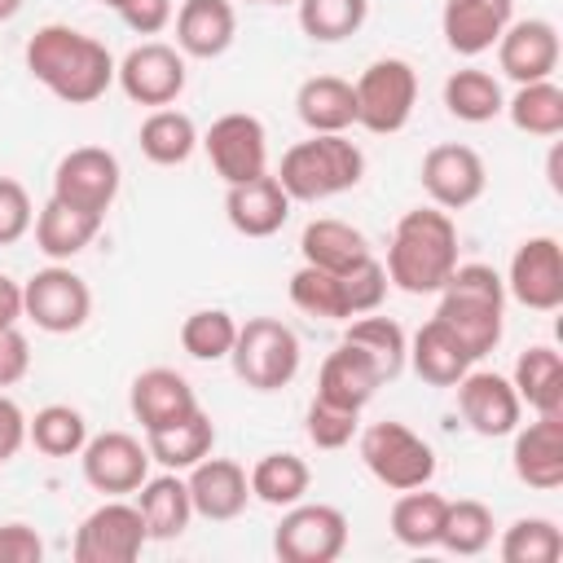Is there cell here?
Listing matches in <instances>:
<instances>
[{"label":"cell","instance_id":"cell-1","mask_svg":"<svg viewBox=\"0 0 563 563\" xmlns=\"http://www.w3.org/2000/svg\"><path fill=\"white\" fill-rule=\"evenodd\" d=\"M114 57L110 48L88 35L75 31L66 22H48L26 40V70L35 84H44L57 101L66 106H92L106 97V88L114 84Z\"/></svg>","mask_w":563,"mask_h":563},{"label":"cell","instance_id":"cell-2","mask_svg":"<svg viewBox=\"0 0 563 563\" xmlns=\"http://www.w3.org/2000/svg\"><path fill=\"white\" fill-rule=\"evenodd\" d=\"M387 282L405 295H435L457 268V224L440 207H413L396 220L387 246Z\"/></svg>","mask_w":563,"mask_h":563},{"label":"cell","instance_id":"cell-3","mask_svg":"<svg viewBox=\"0 0 563 563\" xmlns=\"http://www.w3.org/2000/svg\"><path fill=\"white\" fill-rule=\"evenodd\" d=\"M273 176L290 194V202H325L361 185L365 154L356 141H347V132H312L282 154Z\"/></svg>","mask_w":563,"mask_h":563},{"label":"cell","instance_id":"cell-4","mask_svg":"<svg viewBox=\"0 0 563 563\" xmlns=\"http://www.w3.org/2000/svg\"><path fill=\"white\" fill-rule=\"evenodd\" d=\"M435 317L471 347V356H488L506 330V282L488 264H457L449 282L435 290Z\"/></svg>","mask_w":563,"mask_h":563},{"label":"cell","instance_id":"cell-5","mask_svg":"<svg viewBox=\"0 0 563 563\" xmlns=\"http://www.w3.org/2000/svg\"><path fill=\"white\" fill-rule=\"evenodd\" d=\"M229 361H233V374L251 391H282L295 383L303 347H299V334L282 317H246L238 325Z\"/></svg>","mask_w":563,"mask_h":563},{"label":"cell","instance_id":"cell-6","mask_svg":"<svg viewBox=\"0 0 563 563\" xmlns=\"http://www.w3.org/2000/svg\"><path fill=\"white\" fill-rule=\"evenodd\" d=\"M361 462L391 493L422 488L435 475V449L418 431H409L405 422H396V418L369 422L361 431Z\"/></svg>","mask_w":563,"mask_h":563},{"label":"cell","instance_id":"cell-7","mask_svg":"<svg viewBox=\"0 0 563 563\" xmlns=\"http://www.w3.org/2000/svg\"><path fill=\"white\" fill-rule=\"evenodd\" d=\"M352 92H356V123L374 136H391L413 119L418 70L405 57H378L361 70Z\"/></svg>","mask_w":563,"mask_h":563},{"label":"cell","instance_id":"cell-8","mask_svg":"<svg viewBox=\"0 0 563 563\" xmlns=\"http://www.w3.org/2000/svg\"><path fill=\"white\" fill-rule=\"evenodd\" d=\"M347 550V515L330 501H295L273 528V554L282 563H334Z\"/></svg>","mask_w":563,"mask_h":563},{"label":"cell","instance_id":"cell-9","mask_svg":"<svg viewBox=\"0 0 563 563\" xmlns=\"http://www.w3.org/2000/svg\"><path fill=\"white\" fill-rule=\"evenodd\" d=\"M22 317L44 334H75L92 317V290L70 264H48L22 282Z\"/></svg>","mask_w":563,"mask_h":563},{"label":"cell","instance_id":"cell-10","mask_svg":"<svg viewBox=\"0 0 563 563\" xmlns=\"http://www.w3.org/2000/svg\"><path fill=\"white\" fill-rule=\"evenodd\" d=\"M198 145L207 150V163L224 185H242V180H255L268 172V132L246 110H229V114L211 119V128L198 136Z\"/></svg>","mask_w":563,"mask_h":563},{"label":"cell","instance_id":"cell-11","mask_svg":"<svg viewBox=\"0 0 563 563\" xmlns=\"http://www.w3.org/2000/svg\"><path fill=\"white\" fill-rule=\"evenodd\" d=\"M150 532H145V519L136 510V501H101L97 510L84 515V523L75 528V563H132L141 559Z\"/></svg>","mask_w":563,"mask_h":563},{"label":"cell","instance_id":"cell-12","mask_svg":"<svg viewBox=\"0 0 563 563\" xmlns=\"http://www.w3.org/2000/svg\"><path fill=\"white\" fill-rule=\"evenodd\" d=\"M185 79H189L185 53L163 40H145V44L128 48L123 62L114 66V84L123 88V97L136 106H150V110L172 106L185 92Z\"/></svg>","mask_w":563,"mask_h":563},{"label":"cell","instance_id":"cell-13","mask_svg":"<svg viewBox=\"0 0 563 563\" xmlns=\"http://www.w3.org/2000/svg\"><path fill=\"white\" fill-rule=\"evenodd\" d=\"M119 185H123V172L106 145H75L53 167V198L79 211H92V216H106L114 207Z\"/></svg>","mask_w":563,"mask_h":563},{"label":"cell","instance_id":"cell-14","mask_svg":"<svg viewBox=\"0 0 563 563\" xmlns=\"http://www.w3.org/2000/svg\"><path fill=\"white\" fill-rule=\"evenodd\" d=\"M506 295L532 312H554L563 308V246L550 233L523 238L510 255L506 268Z\"/></svg>","mask_w":563,"mask_h":563},{"label":"cell","instance_id":"cell-15","mask_svg":"<svg viewBox=\"0 0 563 563\" xmlns=\"http://www.w3.org/2000/svg\"><path fill=\"white\" fill-rule=\"evenodd\" d=\"M418 180L431 198V207L440 211H462L471 202H479L484 185H488V167L479 158V150L462 145V141H444V145H431L422 154V167H418Z\"/></svg>","mask_w":563,"mask_h":563},{"label":"cell","instance_id":"cell-16","mask_svg":"<svg viewBox=\"0 0 563 563\" xmlns=\"http://www.w3.org/2000/svg\"><path fill=\"white\" fill-rule=\"evenodd\" d=\"M79 471H84V484L101 497H123V493H136L150 475V449L128 435V431H101V435H88V444L79 449Z\"/></svg>","mask_w":563,"mask_h":563},{"label":"cell","instance_id":"cell-17","mask_svg":"<svg viewBox=\"0 0 563 563\" xmlns=\"http://www.w3.org/2000/svg\"><path fill=\"white\" fill-rule=\"evenodd\" d=\"M453 391H457V413H462V422H466L475 435H484V440L510 435V431L519 427V418H523V400H519L515 383H510L506 374H497V369H475V365H471V369L453 383Z\"/></svg>","mask_w":563,"mask_h":563},{"label":"cell","instance_id":"cell-18","mask_svg":"<svg viewBox=\"0 0 563 563\" xmlns=\"http://www.w3.org/2000/svg\"><path fill=\"white\" fill-rule=\"evenodd\" d=\"M497 48V66L506 79L515 84H537V79H554L559 70V26L550 18H519L501 31Z\"/></svg>","mask_w":563,"mask_h":563},{"label":"cell","instance_id":"cell-19","mask_svg":"<svg viewBox=\"0 0 563 563\" xmlns=\"http://www.w3.org/2000/svg\"><path fill=\"white\" fill-rule=\"evenodd\" d=\"M510 435V466L519 484H528L532 493H554L563 484V413H537L528 427L519 422Z\"/></svg>","mask_w":563,"mask_h":563},{"label":"cell","instance_id":"cell-20","mask_svg":"<svg viewBox=\"0 0 563 563\" xmlns=\"http://www.w3.org/2000/svg\"><path fill=\"white\" fill-rule=\"evenodd\" d=\"M189 484V501H194V515L211 519V523H229L246 510L251 501V479H246V466L233 462V457H202L198 466H189L185 475Z\"/></svg>","mask_w":563,"mask_h":563},{"label":"cell","instance_id":"cell-21","mask_svg":"<svg viewBox=\"0 0 563 563\" xmlns=\"http://www.w3.org/2000/svg\"><path fill=\"white\" fill-rule=\"evenodd\" d=\"M128 409L141 422V431H158V427H172V422L189 418L198 409V396H194L185 374H176L167 365H150V369H141L132 378Z\"/></svg>","mask_w":563,"mask_h":563},{"label":"cell","instance_id":"cell-22","mask_svg":"<svg viewBox=\"0 0 563 563\" xmlns=\"http://www.w3.org/2000/svg\"><path fill=\"white\" fill-rule=\"evenodd\" d=\"M510 22H515V0H444V9H440L444 44L457 57L488 53Z\"/></svg>","mask_w":563,"mask_h":563},{"label":"cell","instance_id":"cell-23","mask_svg":"<svg viewBox=\"0 0 563 563\" xmlns=\"http://www.w3.org/2000/svg\"><path fill=\"white\" fill-rule=\"evenodd\" d=\"M290 207H295V202H290V194L277 185L273 172L224 189V216H229V224H233L242 238H273V233L290 220Z\"/></svg>","mask_w":563,"mask_h":563},{"label":"cell","instance_id":"cell-24","mask_svg":"<svg viewBox=\"0 0 563 563\" xmlns=\"http://www.w3.org/2000/svg\"><path fill=\"white\" fill-rule=\"evenodd\" d=\"M238 35V9L233 0H180L176 9V48L185 57L211 62L229 53Z\"/></svg>","mask_w":563,"mask_h":563},{"label":"cell","instance_id":"cell-25","mask_svg":"<svg viewBox=\"0 0 563 563\" xmlns=\"http://www.w3.org/2000/svg\"><path fill=\"white\" fill-rule=\"evenodd\" d=\"M378 387H383L378 365H374L361 347H352V343H339V347L321 361V369H317V396L330 400V405L356 409V413L374 400Z\"/></svg>","mask_w":563,"mask_h":563},{"label":"cell","instance_id":"cell-26","mask_svg":"<svg viewBox=\"0 0 563 563\" xmlns=\"http://www.w3.org/2000/svg\"><path fill=\"white\" fill-rule=\"evenodd\" d=\"M405 361H409L413 374H418L422 383H431V387H453V383L475 365L471 347H466L440 317H431V321L418 325V334L409 339V356H405Z\"/></svg>","mask_w":563,"mask_h":563},{"label":"cell","instance_id":"cell-27","mask_svg":"<svg viewBox=\"0 0 563 563\" xmlns=\"http://www.w3.org/2000/svg\"><path fill=\"white\" fill-rule=\"evenodd\" d=\"M101 220L106 216H92V211H79V207H70V202H62V198H48L44 207H40V216H35V246L53 260V264H66V260H75L79 251H88L92 246V238L101 233Z\"/></svg>","mask_w":563,"mask_h":563},{"label":"cell","instance_id":"cell-28","mask_svg":"<svg viewBox=\"0 0 563 563\" xmlns=\"http://www.w3.org/2000/svg\"><path fill=\"white\" fill-rule=\"evenodd\" d=\"M136 510L145 519L150 541H176L189 519H194V501H189V484L180 479V471H163V475H145V484L136 488Z\"/></svg>","mask_w":563,"mask_h":563},{"label":"cell","instance_id":"cell-29","mask_svg":"<svg viewBox=\"0 0 563 563\" xmlns=\"http://www.w3.org/2000/svg\"><path fill=\"white\" fill-rule=\"evenodd\" d=\"M295 114L308 132H347L356 128V92L339 75H312L295 92Z\"/></svg>","mask_w":563,"mask_h":563},{"label":"cell","instance_id":"cell-30","mask_svg":"<svg viewBox=\"0 0 563 563\" xmlns=\"http://www.w3.org/2000/svg\"><path fill=\"white\" fill-rule=\"evenodd\" d=\"M299 255L303 264L312 268H325V273H347L352 264H361L369 251L365 233L347 220H334V216H321V220H308L303 233H299Z\"/></svg>","mask_w":563,"mask_h":563},{"label":"cell","instance_id":"cell-31","mask_svg":"<svg viewBox=\"0 0 563 563\" xmlns=\"http://www.w3.org/2000/svg\"><path fill=\"white\" fill-rule=\"evenodd\" d=\"M145 449H150V462H158L163 471H189L216 449V422L198 405L189 418L158 427V431H145Z\"/></svg>","mask_w":563,"mask_h":563},{"label":"cell","instance_id":"cell-32","mask_svg":"<svg viewBox=\"0 0 563 563\" xmlns=\"http://www.w3.org/2000/svg\"><path fill=\"white\" fill-rule=\"evenodd\" d=\"M519 400L532 413H563V361L550 343H532L515 356V374H510Z\"/></svg>","mask_w":563,"mask_h":563},{"label":"cell","instance_id":"cell-33","mask_svg":"<svg viewBox=\"0 0 563 563\" xmlns=\"http://www.w3.org/2000/svg\"><path fill=\"white\" fill-rule=\"evenodd\" d=\"M136 141H141V154H145L154 167H180V163H189V154L198 150V128H194V119H189L185 110L163 106V110H150V114L141 119Z\"/></svg>","mask_w":563,"mask_h":563},{"label":"cell","instance_id":"cell-34","mask_svg":"<svg viewBox=\"0 0 563 563\" xmlns=\"http://www.w3.org/2000/svg\"><path fill=\"white\" fill-rule=\"evenodd\" d=\"M444 110L462 123H493L506 110V92L493 70L462 66L444 79Z\"/></svg>","mask_w":563,"mask_h":563},{"label":"cell","instance_id":"cell-35","mask_svg":"<svg viewBox=\"0 0 563 563\" xmlns=\"http://www.w3.org/2000/svg\"><path fill=\"white\" fill-rule=\"evenodd\" d=\"M251 497L273 506V510H286L295 501L308 497V484H312V471L299 453H264L255 466H251Z\"/></svg>","mask_w":563,"mask_h":563},{"label":"cell","instance_id":"cell-36","mask_svg":"<svg viewBox=\"0 0 563 563\" xmlns=\"http://www.w3.org/2000/svg\"><path fill=\"white\" fill-rule=\"evenodd\" d=\"M444 506H449V497L427 493V484L422 488H405L396 497V506H391V537L405 550H431V545H440Z\"/></svg>","mask_w":563,"mask_h":563},{"label":"cell","instance_id":"cell-37","mask_svg":"<svg viewBox=\"0 0 563 563\" xmlns=\"http://www.w3.org/2000/svg\"><path fill=\"white\" fill-rule=\"evenodd\" d=\"M343 343L361 347V352L378 365L383 383H391V378L405 369V356H409V339H405L400 321H391V317H374V312H361L356 321H347Z\"/></svg>","mask_w":563,"mask_h":563},{"label":"cell","instance_id":"cell-38","mask_svg":"<svg viewBox=\"0 0 563 563\" xmlns=\"http://www.w3.org/2000/svg\"><path fill=\"white\" fill-rule=\"evenodd\" d=\"M501 114H510V123L523 136H559L563 132V88L554 79L519 84Z\"/></svg>","mask_w":563,"mask_h":563},{"label":"cell","instance_id":"cell-39","mask_svg":"<svg viewBox=\"0 0 563 563\" xmlns=\"http://www.w3.org/2000/svg\"><path fill=\"white\" fill-rule=\"evenodd\" d=\"M26 440L44 457H79V449L88 444V422L75 405H44L35 409V418H26Z\"/></svg>","mask_w":563,"mask_h":563},{"label":"cell","instance_id":"cell-40","mask_svg":"<svg viewBox=\"0 0 563 563\" xmlns=\"http://www.w3.org/2000/svg\"><path fill=\"white\" fill-rule=\"evenodd\" d=\"M493 510L475 497H457L444 506V528H440V545L457 559H475L493 545Z\"/></svg>","mask_w":563,"mask_h":563},{"label":"cell","instance_id":"cell-41","mask_svg":"<svg viewBox=\"0 0 563 563\" xmlns=\"http://www.w3.org/2000/svg\"><path fill=\"white\" fill-rule=\"evenodd\" d=\"M295 9H299V31L317 44L352 40L369 18V0H295Z\"/></svg>","mask_w":563,"mask_h":563},{"label":"cell","instance_id":"cell-42","mask_svg":"<svg viewBox=\"0 0 563 563\" xmlns=\"http://www.w3.org/2000/svg\"><path fill=\"white\" fill-rule=\"evenodd\" d=\"M290 303L303 317H317V321H352L339 273H325V268H312V264H299L290 273Z\"/></svg>","mask_w":563,"mask_h":563},{"label":"cell","instance_id":"cell-43","mask_svg":"<svg viewBox=\"0 0 563 563\" xmlns=\"http://www.w3.org/2000/svg\"><path fill=\"white\" fill-rule=\"evenodd\" d=\"M501 563H559L563 554V532L554 519L545 515H523L515 519L506 532H501V545H497Z\"/></svg>","mask_w":563,"mask_h":563},{"label":"cell","instance_id":"cell-44","mask_svg":"<svg viewBox=\"0 0 563 563\" xmlns=\"http://www.w3.org/2000/svg\"><path fill=\"white\" fill-rule=\"evenodd\" d=\"M238 339V321L224 308H198L180 321V347L194 361H224L233 352Z\"/></svg>","mask_w":563,"mask_h":563},{"label":"cell","instance_id":"cell-45","mask_svg":"<svg viewBox=\"0 0 563 563\" xmlns=\"http://www.w3.org/2000/svg\"><path fill=\"white\" fill-rule=\"evenodd\" d=\"M356 427H361V413L356 409H343V405H330V400L312 396L308 418H303V431H308V440L317 449H343V444H352Z\"/></svg>","mask_w":563,"mask_h":563},{"label":"cell","instance_id":"cell-46","mask_svg":"<svg viewBox=\"0 0 563 563\" xmlns=\"http://www.w3.org/2000/svg\"><path fill=\"white\" fill-rule=\"evenodd\" d=\"M339 282H343V299H347V312L352 317H361V312H378V303L387 299V268L374 260V255H365L361 264H352L347 273H339Z\"/></svg>","mask_w":563,"mask_h":563},{"label":"cell","instance_id":"cell-47","mask_svg":"<svg viewBox=\"0 0 563 563\" xmlns=\"http://www.w3.org/2000/svg\"><path fill=\"white\" fill-rule=\"evenodd\" d=\"M31 224H35V207H31L26 185L13 176H0V246L22 242Z\"/></svg>","mask_w":563,"mask_h":563},{"label":"cell","instance_id":"cell-48","mask_svg":"<svg viewBox=\"0 0 563 563\" xmlns=\"http://www.w3.org/2000/svg\"><path fill=\"white\" fill-rule=\"evenodd\" d=\"M44 559V541L31 523H0V563H40Z\"/></svg>","mask_w":563,"mask_h":563},{"label":"cell","instance_id":"cell-49","mask_svg":"<svg viewBox=\"0 0 563 563\" xmlns=\"http://www.w3.org/2000/svg\"><path fill=\"white\" fill-rule=\"evenodd\" d=\"M26 374H31V343L18 325H9V330H0V391L22 383Z\"/></svg>","mask_w":563,"mask_h":563},{"label":"cell","instance_id":"cell-50","mask_svg":"<svg viewBox=\"0 0 563 563\" xmlns=\"http://www.w3.org/2000/svg\"><path fill=\"white\" fill-rule=\"evenodd\" d=\"M119 18L132 35H158L176 18V9H172V0H128L119 9Z\"/></svg>","mask_w":563,"mask_h":563},{"label":"cell","instance_id":"cell-51","mask_svg":"<svg viewBox=\"0 0 563 563\" xmlns=\"http://www.w3.org/2000/svg\"><path fill=\"white\" fill-rule=\"evenodd\" d=\"M22 444H26V413H22V405L13 396L0 391V466L9 457H18Z\"/></svg>","mask_w":563,"mask_h":563},{"label":"cell","instance_id":"cell-52","mask_svg":"<svg viewBox=\"0 0 563 563\" xmlns=\"http://www.w3.org/2000/svg\"><path fill=\"white\" fill-rule=\"evenodd\" d=\"M18 321H22V282L0 273V330H9Z\"/></svg>","mask_w":563,"mask_h":563},{"label":"cell","instance_id":"cell-53","mask_svg":"<svg viewBox=\"0 0 563 563\" xmlns=\"http://www.w3.org/2000/svg\"><path fill=\"white\" fill-rule=\"evenodd\" d=\"M550 189H554V194L563 189V176H559V145H554V154H550Z\"/></svg>","mask_w":563,"mask_h":563},{"label":"cell","instance_id":"cell-54","mask_svg":"<svg viewBox=\"0 0 563 563\" xmlns=\"http://www.w3.org/2000/svg\"><path fill=\"white\" fill-rule=\"evenodd\" d=\"M22 4H26V0H0V22L18 18V13H22Z\"/></svg>","mask_w":563,"mask_h":563},{"label":"cell","instance_id":"cell-55","mask_svg":"<svg viewBox=\"0 0 563 563\" xmlns=\"http://www.w3.org/2000/svg\"><path fill=\"white\" fill-rule=\"evenodd\" d=\"M246 4H295V0H246Z\"/></svg>","mask_w":563,"mask_h":563},{"label":"cell","instance_id":"cell-56","mask_svg":"<svg viewBox=\"0 0 563 563\" xmlns=\"http://www.w3.org/2000/svg\"><path fill=\"white\" fill-rule=\"evenodd\" d=\"M101 4H106V9H114V13H119V9H123V4H128V0H101Z\"/></svg>","mask_w":563,"mask_h":563}]
</instances>
